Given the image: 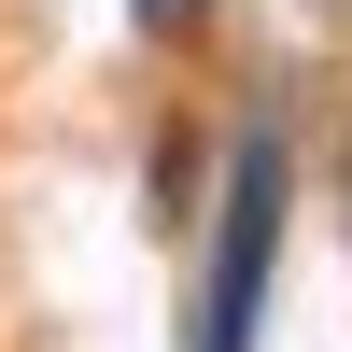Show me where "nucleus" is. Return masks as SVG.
<instances>
[{
    "label": "nucleus",
    "mask_w": 352,
    "mask_h": 352,
    "mask_svg": "<svg viewBox=\"0 0 352 352\" xmlns=\"http://www.w3.org/2000/svg\"><path fill=\"white\" fill-rule=\"evenodd\" d=\"M268 254H282V141H240L226 226H212V296H197V352H254V324H268Z\"/></svg>",
    "instance_id": "1"
},
{
    "label": "nucleus",
    "mask_w": 352,
    "mask_h": 352,
    "mask_svg": "<svg viewBox=\"0 0 352 352\" xmlns=\"http://www.w3.org/2000/svg\"><path fill=\"white\" fill-rule=\"evenodd\" d=\"M127 14L155 28V43H169V28H197V14H212V0H127Z\"/></svg>",
    "instance_id": "2"
}]
</instances>
